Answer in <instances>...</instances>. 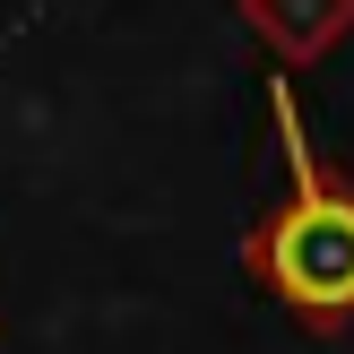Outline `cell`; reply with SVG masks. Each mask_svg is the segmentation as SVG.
Masks as SVG:
<instances>
[{
	"label": "cell",
	"mask_w": 354,
	"mask_h": 354,
	"mask_svg": "<svg viewBox=\"0 0 354 354\" xmlns=\"http://www.w3.org/2000/svg\"><path fill=\"white\" fill-rule=\"evenodd\" d=\"M268 121H277L286 182L242 234V268L303 328H346L354 320V173H337L320 156V138L303 130L294 78H268Z\"/></svg>",
	"instance_id": "1"
},
{
	"label": "cell",
	"mask_w": 354,
	"mask_h": 354,
	"mask_svg": "<svg viewBox=\"0 0 354 354\" xmlns=\"http://www.w3.org/2000/svg\"><path fill=\"white\" fill-rule=\"evenodd\" d=\"M234 17L251 26V44L277 61V78L328 61V52L354 35V0H234Z\"/></svg>",
	"instance_id": "2"
}]
</instances>
